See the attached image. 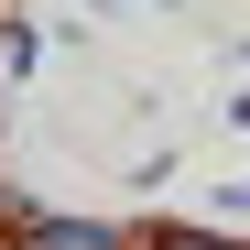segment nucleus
<instances>
[{"label": "nucleus", "instance_id": "nucleus-1", "mask_svg": "<svg viewBox=\"0 0 250 250\" xmlns=\"http://www.w3.org/2000/svg\"><path fill=\"white\" fill-rule=\"evenodd\" d=\"M163 250H218V239H163Z\"/></svg>", "mask_w": 250, "mask_h": 250}]
</instances>
